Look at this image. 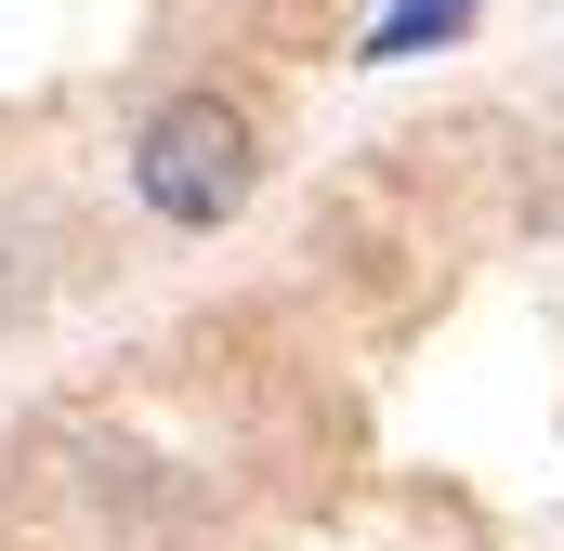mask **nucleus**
Segmentation results:
<instances>
[{"label":"nucleus","instance_id":"nucleus-1","mask_svg":"<svg viewBox=\"0 0 564 551\" xmlns=\"http://www.w3.org/2000/svg\"><path fill=\"white\" fill-rule=\"evenodd\" d=\"M250 184H263V144H250V119H237L224 93H171V106L132 132V197L158 210V224H184V237L237 224Z\"/></svg>","mask_w":564,"mask_h":551},{"label":"nucleus","instance_id":"nucleus-3","mask_svg":"<svg viewBox=\"0 0 564 551\" xmlns=\"http://www.w3.org/2000/svg\"><path fill=\"white\" fill-rule=\"evenodd\" d=\"M0 263H13V250H0Z\"/></svg>","mask_w":564,"mask_h":551},{"label":"nucleus","instance_id":"nucleus-2","mask_svg":"<svg viewBox=\"0 0 564 551\" xmlns=\"http://www.w3.org/2000/svg\"><path fill=\"white\" fill-rule=\"evenodd\" d=\"M486 0H381V26H368V66H408V53H433V40H459Z\"/></svg>","mask_w":564,"mask_h":551}]
</instances>
